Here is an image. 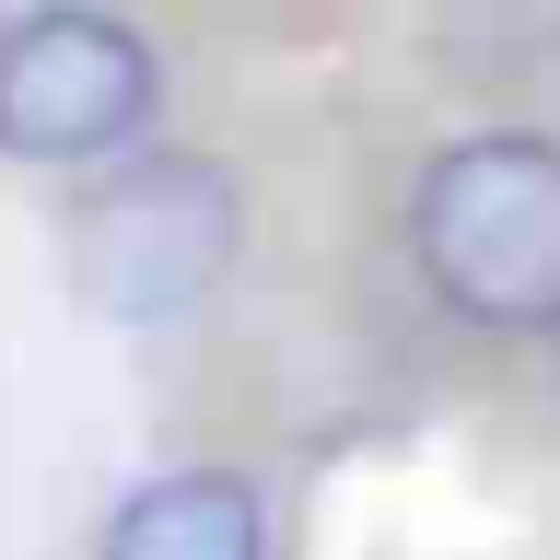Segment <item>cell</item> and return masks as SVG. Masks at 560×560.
I'll return each mask as SVG.
<instances>
[{"label":"cell","mask_w":560,"mask_h":560,"mask_svg":"<svg viewBox=\"0 0 560 560\" xmlns=\"http://www.w3.org/2000/svg\"><path fill=\"white\" fill-rule=\"evenodd\" d=\"M409 257L467 327H560V140L467 129L409 187Z\"/></svg>","instance_id":"cell-1"},{"label":"cell","mask_w":560,"mask_h":560,"mask_svg":"<svg viewBox=\"0 0 560 560\" xmlns=\"http://www.w3.org/2000/svg\"><path fill=\"white\" fill-rule=\"evenodd\" d=\"M105 560H269V502L234 467H164L105 514Z\"/></svg>","instance_id":"cell-4"},{"label":"cell","mask_w":560,"mask_h":560,"mask_svg":"<svg viewBox=\"0 0 560 560\" xmlns=\"http://www.w3.org/2000/svg\"><path fill=\"white\" fill-rule=\"evenodd\" d=\"M152 117H164V59L140 24L94 0H47L24 24H0V152L12 164H117Z\"/></svg>","instance_id":"cell-3"},{"label":"cell","mask_w":560,"mask_h":560,"mask_svg":"<svg viewBox=\"0 0 560 560\" xmlns=\"http://www.w3.org/2000/svg\"><path fill=\"white\" fill-rule=\"evenodd\" d=\"M245 257V187L222 152H140L70 210V292L105 327L199 315Z\"/></svg>","instance_id":"cell-2"}]
</instances>
